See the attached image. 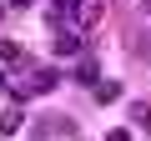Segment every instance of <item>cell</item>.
<instances>
[{"label":"cell","mask_w":151,"mask_h":141,"mask_svg":"<svg viewBox=\"0 0 151 141\" xmlns=\"http://www.w3.org/2000/svg\"><path fill=\"white\" fill-rule=\"evenodd\" d=\"M55 86H60V70H50V65H35V70H25V76H10V91H15V101L50 96Z\"/></svg>","instance_id":"cell-1"},{"label":"cell","mask_w":151,"mask_h":141,"mask_svg":"<svg viewBox=\"0 0 151 141\" xmlns=\"http://www.w3.org/2000/svg\"><path fill=\"white\" fill-rule=\"evenodd\" d=\"M106 141H131V131H126V126H116V131H106Z\"/></svg>","instance_id":"cell-9"},{"label":"cell","mask_w":151,"mask_h":141,"mask_svg":"<svg viewBox=\"0 0 151 141\" xmlns=\"http://www.w3.org/2000/svg\"><path fill=\"white\" fill-rule=\"evenodd\" d=\"M101 15H106V0H76V10H70V25L86 35V30H91Z\"/></svg>","instance_id":"cell-2"},{"label":"cell","mask_w":151,"mask_h":141,"mask_svg":"<svg viewBox=\"0 0 151 141\" xmlns=\"http://www.w3.org/2000/svg\"><path fill=\"white\" fill-rule=\"evenodd\" d=\"M0 15H5V5H0Z\"/></svg>","instance_id":"cell-12"},{"label":"cell","mask_w":151,"mask_h":141,"mask_svg":"<svg viewBox=\"0 0 151 141\" xmlns=\"http://www.w3.org/2000/svg\"><path fill=\"white\" fill-rule=\"evenodd\" d=\"M15 60H25V50L15 40H0V65H15Z\"/></svg>","instance_id":"cell-8"},{"label":"cell","mask_w":151,"mask_h":141,"mask_svg":"<svg viewBox=\"0 0 151 141\" xmlns=\"http://www.w3.org/2000/svg\"><path fill=\"white\" fill-rule=\"evenodd\" d=\"M5 86H10V76H5V65H0V91H5Z\"/></svg>","instance_id":"cell-10"},{"label":"cell","mask_w":151,"mask_h":141,"mask_svg":"<svg viewBox=\"0 0 151 141\" xmlns=\"http://www.w3.org/2000/svg\"><path fill=\"white\" fill-rule=\"evenodd\" d=\"M55 50H60V55H81V30H76V25H60Z\"/></svg>","instance_id":"cell-4"},{"label":"cell","mask_w":151,"mask_h":141,"mask_svg":"<svg viewBox=\"0 0 151 141\" xmlns=\"http://www.w3.org/2000/svg\"><path fill=\"white\" fill-rule=\"evenodd\" d=\"M91 91H96V101H101V106H111V101L121 96V81H96Z\"/></svg>","instance_id":"cell-6"},{"label":"cell","mask_w":151,"mask_h":141,"mask_svg":"<svg viewBox=\"0 0 151 141\" xmlns=\"http://www.w3.org/2000/svg\"><path fill=\"white\" fill-rule=\"evenodd\" d=\"M70 81H81V86H96V81H101V65H96V55H81V60H76Z\"/></svg>","instance_id":"cell-3"},{"label":"cell","mask_w":151,"mask_h":141,"mask_svg":"<svg viewBox=\"0 0 151 141\" xmlns=\"http://www.w3.org/2000/svg\"><path fill=\"white\" fill-rule=\"evenodd\" d=\"M10 5H35V0H10Z\"/></svg>","instance_id":"cell-11"},{"label":"cell","mask_w":151,"mask_h":141,"mask_svg":"<svg viewBox=\"0 0 151 141\" xmlns=\"http://www.w3.org/2000/svg\"><path fill=\"white\" fill-rule=\"evenodd\" d=\"M20 126H25V111L20 106H5V111H0V136H15Z\"/></svg>","instance_id":"cell-5"},{"label":"cell","mask_w":151,"mask_h":141,"mask_svg":"<svg viewBox=\"0 0 151 141\" xmlns=\"http://www.w3.org/2000/svg\"><path fill=\"white\" fill-rule=\"evenodd\" d=\"M141 5H151V0H141Z\"/></svg>","instance_id":"cell-13"},{"label":"cell","mask_w":151,"mask_h":141,"mask_svg":"<svg viewBox=\"0 0 151 141\" xmlns=\"http://www.w3.org/2000/svg\"><path fill=\"white\" fill-rule=\"evenodd\" d=\"M131 126L151 131V101H131Z\"/></svg>","instance_id":"cell-7"}]
</instances>
